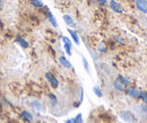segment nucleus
Here are the masks:
<instances>
[{
	"mask_svg": "<svg viewBox=\"0 0 147 123\" xmlns=\"http://www.w3.org/2000/svg\"><path fill=\"white\" fill-rule=\"evenodd\" d=\"M120 116H121V119L123 120V121H126V122L128 123H136V116L134 115V113L132 112H130V111H123V112H121L120 113Z\"/></svg>",
	"mask_w": 147,
	"mask_h": 123,
	"instance_id": "1",
	"label": "nucleus"
},
{
	"mask_svg": "<svg viewBox=\"0 0 147 123\" xmlns=\"http://www.w3.org/2000/svg\"><path fill=\"white\" fill-rule=\"evenodd\" d=\"M45 79L48 80V83L51 85L52 88H58L59 87V80L55 78V75H52L51 72H47L45 73Z\"/></svg>",
	"mask_w": 147,
	"mask_h": 123,
	"instance_id": "2",
	"label": "nucleus"
},
{
	"mask_svg": "<svg viewBox=\"0 0 147 123\" xmlns=\"http://www.w3.org/2000/svg\"><path fill=\"white\" fill-rule=\"evenodd\" d=\"M125 91L131 98H135V99L140 98V89H138V88H127Z\"/></svg>",
	"mask_w": 147,
	"mask_h": 123,
	"instance_id": "3",
	"label": "nucleus"
},
{
	"mask_svg": "<svg viewBox=\"0 0 147 123\" xmlns=\"http://www.w3.org/2000/svg\"><path fill=\"white\" fill-rule=\"evenodd\" d=\"M20 118L25 121V122H33L34 121V115L30 112V111H27V110H23L22 112H20Z\"/></svg>",
	"mask_w": 147,
	"mask_h": 123,
	"instance_id": "4",
	"label": "nucleus"
},
{
	"mask_svg": "<svg viewBox=\"0 0 147 123\" xmlns=\"http://www.w3.org/2000/svg\"><path fill=\"white\" fill-rule=\"evenodd\" d=\"M136 6L139 11L147 14V0H136Z\"/></svg>",
	"mask_w": 147,
	"mask_h": 123,
	"instance_id": "5",
	"label": "nucleus"
},
{
	"mask_svg": "<svg viewBox=\"0 0 147 123\" xmlns=\"http://www.w3.org/2000/svg\"><path fill=\"white\" fill-rule=\"evenodd\" d=\"M110 8L113 10V11H115V13H118V14H121V13H123V8L115 1V0H110Z\"/></svg>",
	"mask_w": 147,
	"mask_h": 123,
	"instance_id": "6",
	"label": "nucleus"
},
{
	"mask_svg": "<svg viewBox=\"0 0 147 123\" xmlns=\"http://www.w3.org/2000/svg\"><path fill=\"white\" fill-rule=\"evenodd\" d=\"M59 62H60V65H61L63 68H67V69H71V68H73V65L70 63V61H69L66 56H63V55L59 56Z\"/></svg>",
	"mask_w": 147,
	"mask_h": 123,
	"instance_id": "7",
	"label": "nucleus"
},
{
	"mask_svg": "<svg viewBox=\"0 0 147 123\" xmlns=\"http://www.w3.org/2000/svg\"><path fill=\"white\" fill-rule=\"evenodd\" d=\"M44 9H45V14H47V17L49 19V22L55 26V27H58V23H57V19L55 17L52 15V13L49 10V8H47V7H44Z\"/></svg>",
	"mask_w": 147,
	"mask_h": 123,
	"instance_id": "8",
	"label": "nucleus"
},
{
	"mask_svg": "<svg viewBox=\"0 0 147 123\" xmlns=\"http://www.w3.org/2000/svg\"><path fill=\"white\" fill-rule=\"evenodd\" d=\"M16 42L19 44V46H22L23 49H28V46H30L28 42H27L24 37H22V36H19V35L16 36Z\"/></svg>",
	"mask_w": 147,
	"mask_h": 123,
	"instance_id": "9",
	"label": "nucleus"
},
{
	"mask_svg": "<svg viewBox=\"0 0 147 123\" xmlns=\"http://www.w3.org/2000/svg\"><path fill=\"white\" fill-rule=\"evenodd\" d=\"M68 33L70 34V36H71V38H73V41L77 44V45H79L80 44V40H79V36H78V34L74 31V30H71V28H68Z\"/></svg>",
	"mask_w": 147,
	"mask_h": 123,
	"instance_id": "10",
	"label": "nucleus"
},
{
	"mask_svg": "<svg viewBox=\"0 0 147 123\" xmlns=\"http://www.w3.org/2000/svg\"><path fill=\"white\" fill-rule=\"evenodd\" d=\"M63 20H65V23H66L69 27H76V23H75V20L71 18V16H69V15H63Z\"/></svg>",
	"mask_w": 147,
	"mask_h": 123,
	"instance_id": "11",
	"label": "nucleus"
},
{
	"mask_svg": "<svg viewBox=\"0 0 147 123\" xmlns=\"http://www.w3.org/2000/svg\"><path fill=\"white\" fill-rule=\"evenodd\" d=\"M112 85H113V88L117 89L118 91H125L126 90V86H123L119 80H114Z\"/></svg>",
	"mask_w": 147,
	"mask_h": 123,
	"instance_id": "12",
	"label": "nucleus"
},
{
	"mask_svg": "<svg viewBox=\"0 0 147 123\" xmlns=\"http://www.w3.org/2000/svg\"><path fill=\"white\" fill-rule=\"evenodd\" d=\"M117 80H119L123 86H128L129 84H130V80H129L127 77H125V76H122V75H119L118 76V79Z\"/></svg>",
	"mask_w": 147,
	"mask_h": 123,
	"instance_id": "13",
	"label": "nucleus"
},
{
	"mask_svg": "<svg viewBox=\"0 0 147 123\" xmlns=\"http://www.w3.org/2000/svg\"><path fill=\"white\" fill-rule=\"evenodd\" d=\"M30 2L35 8H42L43 7V1L42 0H30Z\"/></svg>",
	"mask_w": 147,
	"mask_h": 123,
	"instance_id": "14",
	"label": "nucleus"
},
{
	"mask_svg": "<svg viewBox=\"0 0 147 123\" xmlns=\"http://www.w3.org/2000/svg\"><path fill=\"white\" fill-rule=\"evenodd\" d=\"M49 99H50L51 105L53 106L58 105V98H57V96H55V94H49Z\"/></svg>",
	"mask_w": 147,
	"mask_h": 123,
	"instance_id": "15",
	"label": "nucleus"
},
{
	"mask_svg": "<svg viewBox=\"0 0 147 123\" xmlns=\"http://www.w3.org/2000/svg\"><path fill=\"white\" fill-rule=\"evenodd\" d=\"M31 105L33 106V107H34V108H35L36 111H38V112L43 110V106H42V104H41V103H40L38 101H33V102L31 103Z\"/></svg>",
	"mask_w": 147,
	"mask_h": 123,
	"instance_id": "16",
	"label": "nucleus"
},
{
	"mask_svg": "<svg viewBox=\"0 0 147 123\" xmlns=\"http://www.w3.org/2000/svg\"><path fill=\"white\" fill-rule=\"evenodd\" d=\"M63 49H65L66 53H67L69 56H71L73 51H71V45H70V44H66V43H63Z\"/></svg>",
	"mask_w": 147,
	"mask_h": 123,
	"instance_id": "17",
	"label": "nucleus"
},
{
	"mask_svg": "<svg viewBox=\"0 0 147 123\" xmlns=\"http://www.w3.org/2000/svg\"><path fill=\"white\" fill-rule=\"evenodd\" d=\"M97 51L100 53H107L108 52V46L105 44H98L97 46Z\"/></svg>",
	"mask_w": 147,
	"mask_h": 123,
	"instance_id": "18",
	"label": "nucleus"
},
{
	"mask_svg": "<svg viewBox=\"0 0 147 123\" xmlns=\"http://www.w3.org/2000/svg\"><path fill=\"white\" fill-rule=\"evenodd\" d=\"M93 91H94V94L97 96V97H102L103 96V93H102V90H101V88L100 87H97V86H95V87L93 88Z\"/></svg>",
	"mask_w": 147,
	"mask_h": 123,
	"instance_id": "19",
	"label": "nucleus"
},
{
	"mask_svg": "<svg viewBox=\"0 0 147 123\" xmlns=\"http://www.w3.org/2000/svg\"><path fill=\"white\" fill-rule=\"evenodd\" d=\"M74 123H84L83 121V115H82V113H79V114H77L75 118L73 119Z\"/></svg>",
	"mask_w": 147,
	"mask_h": 123,
	"instance_id": "20",
	"label": "nucleus"
},
{
	"mask_svg": "<svg viewBox=\"0 0 147 123\" xmlns=\"http://www.w3.org/2000/svg\"><path fill=\"white\" fill-rule=\"evenodd\" d=\"M140 99L147 104V90H140Z\"/></svg>",
	"mask_w": 147,
	"mask_h": 123,
	"instance_id": "21",
	"label": "nucleus"
},
{
	"mask_svg": "<svg viewBox=\"0 0 147 123\" xmlns=\"http://www.w3.org/2000/svg\"><path fill=\"white\" fill-rule=\"evenodd\" d=\"M82 60H83V65H84V68H85V70L87 71V72H90V66H88V62H87V60H86L85 58H83Z\"/></svg>",
	"mask_w": 147,
	"mask_h": 123,
	"instance_id": "22",
	"label": "nucleus"
},
{
	"mask_svg": "<svg viewBox=\"0 0 147 123\" xmlns=\"http://www.w3.org/2000/svg\"><path fill=\"white\" fill-rule=\"evenodd\" d=\"M61 40H62L63 43H66V44H70V45H71V41H70L67 36H61Z\"/></svg>",
	"mask_w": 147,
	"mask_h": 123,
	"instance_id": "23",
	"label": "nucleus"
},
{
	"mask_svg": "<svg viewBox=\"0 0 147 123\" xmlns=\"http://www.w3.org/2000/svg\"><path fill=\"white\" fill-rule=\"evenodd\" d=\"M114 41H115V42H118V43H120V44H122V43H123V40H122L120 36H114Z\"/></svg>",
	"mask_w": 147,
	"mask_h": 123,
	"instance_id": "24",
	"label": "nucleus"
},
{
	"mask_svg": "<svg viewBox=\"0 0 147 123\" xmlns=\"http://www.w3.org/2000/svg\"><path fill=\"white\" fill-rule=\"evenodd\" d=\"M97 3H100L101 6H105L108 3V0H96Z\"/></svg>",
	"mask_w": 147,
	"mask_h": 123,
	"instance_id": "25",
	"label": "nucleus"
},
{
	"mask_svg": "<svg viewBox=\"0 0 147 123\" xmlns=\"http://www.w3.org/2000/svg\"><path fill=\"white\" fill-rule=\"evenodd\" d=\"M140 108H142V111H143L144 113H147V105H146V103H145V104H142V105H140Z\"/></svg>",
	"mask_w": 147,
	"mask_h": 123,
	"instance_id": "26",
	"label": "nucleus"
},
{
	"mask_svg": "<svg viewBox=\"0 0 147 123\" xmlns=\"http://www.w3.org/2000/svg\"><path fill=\"white\" fill-rule=\"evenodd\" d=\"M2 103H3V104H5V103H6V104H7V105H10V106H13V104H11V103H10V102H9V101H8V99H7V98H6V97H3V98H2Z\"/></svg>",
	"mask_w": 147,
	"mask_h": 123,
	"instance_id": "27",
	"label": "nucleus"
},
{
	"mask_svg": "<svg viewBox=\"0 0 147 123\" xmlns=\"http://www.w3.org/2000/svg\"><path fill=\"white\" fill-rule=\"evenodd\" d=\"M65 123H74V121H73V119H68V120H66Z\"/></svg>",
	"mask_w": 147,
	"mask_h": 123,
	"instance_id": "28",
	"label": "nucleus"
}]
</instances>
